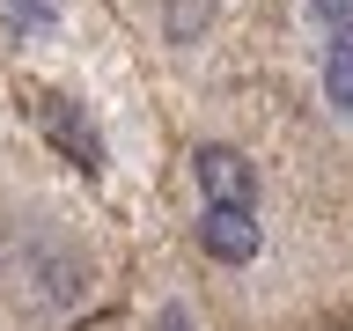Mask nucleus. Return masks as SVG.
Segmentation results:
<instances>
[{
	"label": "nucleus",
	"instance_id": "obj_1",
	"mask_svg": "<svg viewBox=\"0 0 353 331\" xmlns=\"http://www.w3.org/2000/svg\"><path fill=\"white\" fill-rule=\"evenodd\" d=\"M170 177L184 280L214 331L353 324V148L309 96H206Z\"/></svg>",
	"mask_w": 353,
	"mask_h": 331
},
{
	"label": "nucleus",
	"instance_id": "obj_2",
	"mask_svg": "<svg viewBox=\"0 0 353 331\" xmlns=\"http://www.w3.org/2000/svg\"><path fill=\"white\" fill-rule=\"evenodd\" d=\"M103 221L44 170L37 148L0 132V331H66L110 309Z\"/></svg>",
	"mask_w": 353,
	"mask_h": 331
},
{
	"label": "nucleus",
	"instance_id": "obj_3",
	"mask_svg": "<svg viewBox=\"0 0 353 331\" xmlns=\"http://www.w3.org/2000/svg\"><path fill=\"white\" fill-rule=\"evenodd\" d=\"M309 52V103L353 148V0H287Z\"/></svg>",
	"mask_w": 353,
	"mask_h": 331
},
{
	"label": "nucleus",
	"instance_id": "obj_4",
	"mask_svg": "<svg viewBox=\"0 0 353 331\" xmlns=\"http://www.w3.org/2000/svg\"><path fill=\"white\" fill-rule=\"evenodd\" d=\"M66 331H132L118 309H103V317H88V324H66Z\"/></svg>",
	"mask_w": 353,
	"mask_h": 331
},
{
	"label": "nucleus",
	"instance_id": "obj_5",
	"mask_svg": "<svg viewBox=\"0 0 353 331\" xmlns=\"http://www.w3.org/2000/svg\"><path fill=\"white\" fill-rule=\"evenodd\" d=\"M118 8H125V15H148V8H162V0H118Z\"/></svg>",
	"mask_w": 353,
	"mask_h": 331
},
{
	"label": "nucleus",
	"instance_id": "obj_6",
	"mask_svg": "<svg viewBox=\"0 0 353 331\" xmlns=\"http://www.w3.org/2000/svg\"><path fill=\"white\" fill-rule=\"evenodd\" d=\"M346 331H353V324H346Z\"/></svg>",
	"mask_w": 353,
	"mask_h": 331
}]
</instances>
